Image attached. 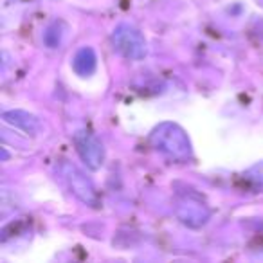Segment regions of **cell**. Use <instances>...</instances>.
<instances>
[{
	"label": "cell",
	"mask_w": 263,
	"mask_h": 263,
	"mask_svg": "<svg viewBox=\"0 0 263 263\" xmlns=\"http://www.w3.org/2000/svg\"><path fill=\"white\" fill-rule=\"evenodd\" d=\"M63 172H65L67 182H69L72 193L80 198L83 204L87 205H98L99 204V197L98 191H96L94 184L90 179L85 177V173L80 168H76L74 164H65L63 166Z\"/></svg>",
	"instance_id": "obj_5"
},
{
	"label": "cell",
	"mask_w": 263,
	"mask_h": 263,
	"mask_svg": "<svg viewBox=\"0 0 263 263\" xmlns=\"http://www.w3.org/2000/svg\"><path fill=\"white\" fill-rule=\"evenodd\" d=\"M96 67H98V56H96L94 49L92 47H81L76 51L72 58V69L78 76H92L96 72Z\"/></svg>",
	"instance_id": "obj_7"
},
{
	"label": "cell",
	"mask_w": 263,
	"mask_h": 263,
	"mask_svg": "<svg viewBox=\"0 0 263 263\" xmlns=\"http://www.w3.org/2000/svg\"><path fill=\"white\" fill-rule=\"evenodd\" d=\"M247 180L256 187V190H261L263 191V161L254 164L247 173H245Z\"/></svg>",
	"instance_id": "obj_9"
},
{
	"label": "cell",
	"mask_w": 263,
	"mask_h": 263,
	"mask_svg": "<svg viewBox=\"0 0 263 263\" xmlns=\"http://www.w3.org/2000/svg\"><path fill=\"white\" fill-rule=\"evenodd\" d=\"M2 119L6 124H11L13 128L24 132L27 136H38L42 130V123L36 116L26 112V110H8L2 114Z\"/></svg>",
	"instance_id": "obj_6"
},
{
	"label": "cell",
	"mask_w": 263,
	"mask_h": 263,
	"mask_svg": "<svg viewBox=\"0 0 263 263\" xmlns=\"http://www.w3.org/2000/svg\"><path fill=\"white\" fill-rule=\"evenodd\" d=\"M62 26H63L62 22H54V24H51L47 29H45L44 42H45V45H47L49 49H56L60 44H62L63 33H62V29H60Z\"/></svg>",
	"instance_id": "obj_8"
},
{
	"label": "cell",
	"mask_w": 263,
	"mask_h": 263,
	"mask_svg": "<svg viewBox=\"0 0 263 263\" xmlns=\"http://www.w3.org/2000/svg\"><path fill=\"white\" fill-rule=\"evenodd\" d=\"M175 213L184 226L193 227V229L202 227L211 216V211H209L208 205L195 197H180L177 200Z\"/></svg>",
	"instance_id": "obj_4"
},
{
	"label": "cell",
	"mask_w": 263,
	"mask_h": 263,
	"mask_svg": "<svg viewBox=\"0 0 263 263\" xmlns=\"http://www.w3.org/2000/svg\"><path fill=\"white\" fill-rule=\"evenodd\" d=\"M114 51L126 60H143L146 56V40L143 33L130 24H119L112 33Z\"/></svg>",
	"instance_id": "obj_2"
},
{
	"label": "cell",
	"mask_w": 263,
	"mask_h": 263,
	"mask_svg": "<svg viewBox=\"0 0 263 263\" xmlns=\"http://www.w3.org/2000/svg\"><path fill=\"white\" fill-rule=\"evenodd\" d=\"M150 144L157 152L164 154L166 157L175 159V161H190L193 157V146L184 132L182 126L177 123H161L152 130Z\"/></svg>",
	"instance_id": "obj_1"
},
{
	"label": "cell",
	"mask_w": 263,
	"mask_h": 263,
	"mask_svg": "<svg viewBox=\"0 0 263 263\" xmlns=\"http://www.w3.org/2000/svg\"><path fill=\"white\" fill-rule=\"evenodd\" d=\"M258 34H259V36L263 38V20H261V22L258 24Z\"/></svg>",
	"instance_id": "obj_10"
},
{
	"label": "cell",
	"mask_w": 263,
	"mask_h": 263,
	"mask_svg": "<svg viewBox=\"0 0 263 263\" xmlns=\"http://www.w3.org/2000/svg\"><path fill=\"white\" fill-rule=\"evenodd\" d=\"M72 141H74V146H76L78 155H80L81 161L87 164V168L99 170L105 164V157H106L105 146H103V143L92 134V132H88V130L76 132Z\"/></svg>",
	"instance_id": "obj_3"
}]
</instances>
